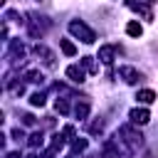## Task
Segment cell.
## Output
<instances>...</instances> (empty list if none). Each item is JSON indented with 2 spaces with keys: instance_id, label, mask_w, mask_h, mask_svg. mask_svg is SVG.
I'll return each mask as SVG.
<instances>
[{
  "instance_id": "6da1fadb",
  "label": "cell",
  "mask_w": 158,
  "mask_h": 158,
  "mask_svg": "<svg viewBox=\"0 0 158 158\" xmlns=\"http://www.w3.org/2000/svg\"><path fill=\"white\" fill-rule=\"evenodd\" d=\"M69 32L74 35V37H79L84 44H91V42H96V35H94V30H89L81 20H72L69 22Z\"/></svg>"
},
{
  "instance_id": "7a4b0ae2",
  "label": "cell",
  "mask_w": 158,
  "mask_h": 158,
  "mask_svg": "<svg viewBox=\"0 0 158 158\" xmlns=\"http://www.w3.org/2000/svg\"><path fill=\"white\" fill-rule=\"evenodd\" d=\"M27 17H30V20H27V27H30V35L40 40V37L44 35V30L49 27V22H47V17H42V15H35V12H30Z\"/></svg>"
},
{
  "instance_id": "3957f363",
  "label": "cell",
  "mask_w": 158,
  "mask_h": 158,
  "mask_svg": "<svg viewBox=\"0 0 158 158\" xmlns=\"http://www.w3.org/2000/svg\"><path fill=\"white\" fill-rule=\"evenodd\" d=\"M118 133L123 136V141L128 143V148H131V151H136V148H141V146H143V136H141L138 131H133L131 126H121V128H118Z\"/></svg>"
},
{
  "instance_id": "277c9868",
  "label": "cell",
  "mask_w": 158,
  "mask_h": 158,
  "mask_svg": "<svg viewBox=\"0 0 158 158\" xmlns=\"http://www.w3.org/2000/svg\"><path fill=\"white\" fill-rule=\"evenodd\" d=\"M118 77H121L126 84H138V81L143 79V74H141L138 69H133V67H118Z\"/></svg>"
},
{
  "instance_id": "5b68a950",
  "label": "cell",
  "mask_w": 158,
  "mask_h": 158,
  "mask_svg": "<svg viewBox=\"0 0 158 158\" xmlns=\"http://www.w3.org/2000/svg\"><path fill=\"white\" fill-rule=\"evenodd\" d=\"M128 118H131L133 123H138V126H143V123H148V121H151V114H148L146 109H131V114H128Z\"/></svg>"
},
{
  "instance_id": "8992f818",
  "label": "cell",
  "mask_w": 158,
  "mask_h": 158,
  "mask_svg": "<svg viewBox=\"0 0 158 158\" xmlns=\"http://www.w3.org/2000/svg\"><path fill=\"white\" fill-rule=\"evenodd\" d=\"M35 54H37V57H42V62H44L47 67H54V54H52L44 44H37V47H35Z\"/></svg>"
},
{
  "instance_id": "52a82bcc",
  "label": "cell",
  "mask_w": 158,
  "mask_h": 158,
  "mask_svg": "<svg viewBox=\"0 0 158 158\" xmlns=\"http://www.w3.org/2000/svg\"><path fill=\"white\" fill-rule=\"evenodd\" d=\"M114 54H116V47H114V44L99 47V59H101L104 64H111V62H114Z\"/></svg>"
},
{
  "instance_id": "ba28073f",
  "label": "cell",
  "mask_w": 158,
  "mask_h": 158,
  "mask_svg": "<svg viewBox=\"0 0 158 158\" xmlns=\"http://www.w3.org/2000/svg\"><path fill=\"white\" fill-rule=\"evenodd\" d=\"M126 7H131L133 12H138V15H143L146 20H153V12L148 10V7H143L141 2H136V0H126Z\"/></svg>"
},
{
  "instance_id": "9c48e42d",
  "label": "cell",
  "mask_w": 158,
  "mask_h": 158,
  "mask_svg": "<svg viewBox=\"0 0 158 158\" xmlns=\"http://www.w3.org/2000/svg\"><path fill=\"white\" fill-rule=\"evenodd\" d=\"M67 77H69L74 84H81V81H84V69L77 67V64H72V67H67Z\"/></svg>"
},
{
  "instance_id": "30bf717a",
  "label": "cell",
  "mask_w": 158,
  "mask_h": 158,
  "mask_svg": "<svg viewBox=\"0 0 158 158\" xmlns=\"http://www.w3.org/2000/svg\"><path fill=\"white\" fill-rule=\"evenodd\" d=\"M74 114H77V118H86V116H89V99H86V96L74 106Z\"/></svg>"
},
{
  "instance_id": "8fae6325",
  "label": "cell",
  "mask_w": 158,
  "mask_h": 158,
  "mask_svg": "<svg viewBox=\"0 0 158 158\" xmlns=\"http://www.w3.org/2000/svg\"><path fill=\"white\" fill-rule=\"evenodd\" d=\"M136 99H138L141 104H153V101H156V91H151V89H141Z\"/></svg>"
},
{
  "instance_id": "7c38bea8",
  "label": "cell",
  "mask_w": 158,
  "mask_h": 158,
  "mask_svg": "<svg viewBox=\"0 0 158 158\" xmlns=\"http://www.w3.org/2000/svg\"><path fill=\"white\" fill-rule=\"evenodd\" d=\"M126 32H128L131 37H141V35H143V27H141L136 20H131V22L126 25Z\"/></svg>"
},
{
  "instance_id": "4fadbf2b",
  "label": "cell",
  "mask_w": 158,
  "mask_h": 158,
  "mask_svg": "<svg viewBox=\"0 0 158 158\" xmlns=\"http://www.w3.org/2000/svg\"><path fill=\"white\" fill-rule=\"evenodd\" d=\"M59 47H62V52H64L67 57H74V54H77V47H74L69 40H59Z\"/></svg>"
},
{
  "instance_id": "5bb4252c",
  "label": "cell",
  "mask_w": 158,
  "mask_h": 158,
  "mask_svg": "<svg viewBox=\"0 0 158 158\" xmlns=\"http://www.w3.org/2000/svg\"><path fill=\"white\" fill-rule=\"evenodd\" d=\"M62 146H64V136H62V133H54V136H52V146H49V151L57 153V151H62Z\"/></svg>"
},
{
  "instance_id": "9a60e30c",
  "label": "cell",
  "mask_w": 158,
  "mask_h": 158,
  "mask_svg": "<svg viewBox=\"0 0 158 158\" xmlns=\"http://www.w3.org/2000/svg\"><path fill=\"white\" fill-rule=\"evenodd\" d=\"M10 52H12V57H22V54H25V47H22V42L12 40V42H10Z\"/></svg>"
},
{
  "instance_id": "2e32d148",
  "label": "cell",
  "mask_w": 158,
  "mask_h": 158,
  "mask_svg": "<svg viewBox=\"0 0 158 158\" xmlns=\"http://www.w3.org/2000/svg\"><path fill=\"white\" fill-rule=\"evenodd\" d=\"M25 79H27V81H32V84H42V81H44V77H42L40 72H35V69H30V72L25 74Z\"/></svg>"
},
{
  "instance_id": "e0dca14e",
  "label": "cell",
  "mask_w": 158,
  "mask_h": 158,
  "mask_svg": "<svg viewBox=\"0 0 158 158\" xmlns=\"http://www.w3.org/2000/svg\"><path fill=\"white\" fill-rule=\"evenodd\" d=\"M44 143V136H42V131H35V133H30V146L32 148H37V146H42Z\"/></svg>"
},
{
  "instance_id": "ac0fdd59",
  "label": "cell",
  "mask_w": 158,
  "mask_h": 158,
  "mask_svg": "<svg viewBox=\"0 0 158 158\" xmlns=\"http://www.w3.org/2000/svg\"><path fill=\"white\" fill-rule=\"evenodd\" d=\"M44 99H47V96H44L42 91H35V94L30 96V104H32V106H44Z\"/></svg>"
},
{
  "instance_id": "d6986e66",
  "label": "cell",
  "mask_w": 158,
  "mask_h": 158,
  "mask_svg": "<svg viewBox=\"0 0 158 158\" xmlns=\"http://www.w3.org/2000/svg\"><path fill=\"white\" fill-rule=\"evenodd\" d=\"M81 67H84L86 72L96 74V64H94V59H91V57H81Z\"/></svg>"
},
{
  "instance_id": "ffe728a7",
  "label": "cell",
  "mask_w": 158,
  "mask_h": 158,
  "mask_svg": "<svg viewBox=\"0 0 158 158\" xmlns=\"http://www.w3.org/2000/svg\"><path fill=\"white\" fill-rule=\"evenodd\" d=\"M54 109H57L59 114H67V111H69V104H67L64 99H57V104H54Z\"/></svg>"
},
{
  "instance_id": "44dd1931",
  "label": "cell",
  "mask_w": 158,
  "mask_h": 158,
  "mask_svg": "<svg viewBox=\"0 0 158 158\" xmlns=\"http://www.w3.org/2000/svg\"><path fill=\"white\" fill-rule=\"evenodd\" d=\"M89 131H91V133H101V131H104V121H101V118H99V121H91Z\"/></svg>"
},
{
  "instance_id": "7402d4cb",
  "label": "cell",
  "mask_w": 158,
  "mask_h": 158,
  "mask_svg": "<svg viewBox=\"0 0 158 158\" xmlns=\"http://www.w3.org/2000/svg\"><path fill=\"white\" fill-rule=\"evenodd\" d=\"M72 148H74V151H84V148H86V138H74V141H72Z\"/></svg>"
},
{
  "instance_id": "603a6c76",
  "label": "cell",
  "mask_w": 158,
  "mask_h": 158,
  "mask_svg": "<svg viewBox=\"0 0 158 158\" xmlns=\"http://www.w3.org/2000/svg\"><path fill=\"white\" fill-rule=\"evenodd\" d=\"M22 123H25V126H32V123H35V116H32V114H22Z\"/></svg>"
},
{
  "instance_id": "cb8c5ba5",
  "label": "cell",
  "mask_w": 158,
  "mask_h": 158,
  "mask_svg": "<svg viewBox=\"0 0 158 158\" xmlns=\"http://www.w3.org/2000/svg\"><path fill=\"white\" fill-rule=\"evenodd\" d=\"M62 136H64V138H72V136H74V126H64V128H62Z\"/></svg>"
},
{
  "instance_id": "d4e9b609",
  "label": "cell",
  "mask_w": 158,
  "mask_h": 158,
  "mask_svg": "<svg viewBox=\"0 0 158 158\" xmlns=\"http://www.w3.org/2000/svg\"><path fill=\"white\" fill-rule=\"evenodd\" d=\"M12 138H15V141H20V138H22V131H20V128H15V131H12Z\"/></svg>"
},
{
  "instance_id": "484cf974",
  "label": "cell",
  "mask_w": 158,
  "mask_h": 158,
  "mask_svg": "<svg viewBox=\"0 0 158 158\" xmlns=\"http://www.w3.org/2000/svg\"><path fill=\"white\" fill-rule=\"evenodd\" d=\"M7 158H22V156H20L17 151H12V153H7Z\"/></svg>"
},
{
  "instance_id": "4316f807",
  "label": "cell",
  "mask_w": 158,
  "mask_h": 158,
  "mask_svg": "<svg viewBox=\"0 0 158 158\" xmlns=\"http://www.w3.org/2000/svg\"><path fill=\"white\" fill-rule=\"evenodd\" d=\"M27 158H40V156H35V153H32V156H27Z\"/></svg>"
},
{
  "instance_id": "83f0119b",
  "label": "cell",
  "mask_w": 158,
  "mask_h": 158,
  "mask_svg": "<svg viewBox=\"0 0 158 158\" xmlns=\"http://www.w3.org/2000/svg\"><path fill=\"white\" fill-rule=\"evenodd\" d=\"M69 158H74V156H69Z\"/></svg>"
}]
</instances>
